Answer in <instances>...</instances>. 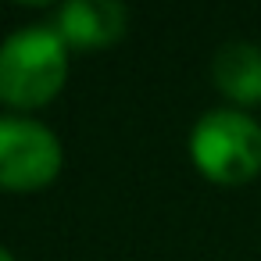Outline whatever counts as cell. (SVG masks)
Masks as SVG:
<instances>
[{"label": "cell", "mask_w": 261, "mask_h": 261, "mask_svg": "<svg viewBox=\"0 0 261 261\" xmlns=\"http://www.w3.org/2000/svg\"><path fill=\"white\" fill-rule=\"evenodd\" d=\"M215 86L236 104L261 100V47L254 43H225L211 61Z\"/></svg>", "instance_id": "cell-5"}, {"label": "cell", "mask_w": 261, "mask_h": 261, "mask_svg": "<svg viewBox=\"0 0 261 261\" xmlns=\"http://www.w3.org/2000/svg\"><path fill=\"white\" fill-rule=\"evenodd\" d=\"M61 172V143L54 129L33 118H0V190H40Z\"/></svg>", "instance_id": "cell-3"}, {"label": "cell", "mask_w": 261, "mask_h": 261, "mask_svg": "<svg viewBox=\"0 0 261 261\" xmlns=\"http://www.w3.org/2000/svg\"><path fill=\"white\" fill-rule=\"evenodd\" d=\"M0 261H15V257H11V250H4V247H0Z\"/></svg>", "instance_id": "cell-6"}, {"label": "cell", "mask_w": 261, "mask_h": 261, "mask_svg": "<svg viewBox=\"0 0 261 261\" xmlns=\"http://www.w3.org/2000/svg\"><path fill=\"white\" fill-rule=\"evenodd\" d=\"M68 79V43L50 25H25L0 43V100L11 108L50 104Z\"/></svg>", "instance_id": "cell-1"}, {"label": "cell", "mask_w": 261, "mask_h": 261, "mask_svg": "<svg viewBox=\"0 0 261 261\" xmlns=\"http://www.w3.org/2000/svg\"><path fill=\"white\" fill-rule=\"evenodd\" d=\"M190 158L211 182H250L261 172V125L243 111L215 108L193 125Z\"/></svg>", "instance_id": "cell-2"}, {"label": "cell", "mask_w": 261, "mask_h": 261, "mask_svg": "<svg viewBox=\"0 0 261 261\" xmlns=\"http://www.w3.org/2000/svg\"><path fill=\"white\" fill-rule=\"evenodd\" d=\"M129 11L125 4H115V0H72V4L58 8V33L68 47L79 50H97L115 43L125 33Z\"/></svg>", "instance_id": "cell-4"}]
</instances>
